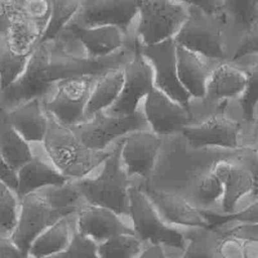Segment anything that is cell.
I'll use <instances>...</instances> for the list:
<instances>
[{"label": "cell", "mask_w": 258, "mask_h": 258, "mask_svg": "<svg viewBox=\"0 0 258 258\" xmlns=\"http://www.w3.org/2000/svg\"><path fill=\"white\" fill-rule=\"evenodd\" d=\"M182 251L159 244H152L145 246L137 258H180Z\"/></svg>", "instance_id": "7bdbcfd3"}, {"label": "cell", "mask_w": 258, "mask_h": 258, "mask_svg": "<svg viewBox=\"0 0 258 258\" xmlns=\"http://www.w3.org/2000/svg\"><path fill=\"white\" fill-rule=\"evenodd\" d=\"M76 216L77 231L97 244L117 235L134 234L127 220L105 207L84 203Z\"/></svg>", "instance_id": "44dd1931"}, {"label": "cell", "mask_w": 258, "mask_h": 258, "mask_svg": "<svg viewBox=\"0 0 258 258\" xmlns=\"http://www.w3.org/2000/svg\"><path fill=\"white\" fill-rule=\"evenodd\" d=\"M215 171L224 188L219 215L233 214L246 206L253 191L254 180L250 169L240 157V147L221 157L215 165Z\"/></svg>", "instance_id": "5bb4252c"}, {"label": "cell", "mask_w": 258, "mask_h": 258, "mask_svg": "<svg viewBox=\"0 0 258 258\" xmlns=\"http://www.w3.org/2000/svg\"><path fill=\"white\" fill-rule=\"evenodd\" d=\"M2 118L29 144L42 143L48 128V114L41 99H33L9 111H0Z\"/></svg>", "instance_id": "cb8c5ba5"}, {"label": "cell", "mask_w": 258, "mask_h": 258, "mask_svg": "<svg viewBox=\"0 0 258 258\" xmlns=\"http://www.w3.org/2000/svg\"><path fill=\"white\" fill-rule=\"evenodd\" d=\"M79 5L80 0H52L51 14L40 42L54 39L73 20Z\"/></svg>", "instance_id": "836d02e7"}, {"label": "cell", "mask_w": 258, "mask_h": 258, "mask_svg": "<svg viewBox=\"0 0 258 258\" xmlns=\"http://www.w3.org/2000/svg\"><path fill=\"white\" fill-rule=\"evenodd\" d=\"M0 258H24L22 251L9 236L0 234Z\"/></svg>", "instance_id": "f6af8a7d"}, {"label": "cell", "mask_w": 258, "mask_h": 258, "mask_svg": "<svg viewBox=\"0 0 258 258\" xmlns=\"http://www.w3.org/2000/svg\"><path fill=\"white\" fill-rule=\"evenodd\" d=\"M218 258H244L242 241L234 236L221 234Z\"/></svg>", "instance_id": "60d3db41"}, {"label": "cell", "mask_w": 258, "mask_h": 258, "mask_svg": "<svg viewBox=\"0 0 258 258\" xmlns=\"http://www.w3.org/2000/svg\"><path fill=\"white\" fill-rule=\"evenodd\" d=\"M31 146L32 157L16 171L15 192L19 200L41 188L62 185L71 180L56 168L42 143L31 144Z\"/></svg>", "instance_id": "d6986e66"}, {"label": "cell", "mask_w": 258, "mask_h": 258, "mask_svg": "<svg viewBox=\"0 0 258 258\" xmlns=\"http://www.w3.org/2000/svg\"><path fill=\"white\" fill-rule=\"evenodd\" d=\"M220 63L176 45L177 76L180 84L194 100L205 97L210 76Z\"/></svg>", "instance_id": "d4e9b609"}, {"label": "cell", "mask_w": 258, "mask_h": 258, "mask_svg": "<svg viewBox=\"0 0 258 258\" xmlns=\"http://www.w3.org/2000/svg\"><path fill=\"white\" fill-rule=\"evenodd\" d=\"M64 29L80 44L85 55L89 58L110 56L136 41L134 36H127L116 26L81 27L69 23Z\"/></svg>", "instance_id": "ffe728a7"}, {"label": "cell", "mask_w": 258, "mask_h": 258, "mask_svg": "<svg viewBox=\"0 0 258 258\" xmlns=\"http://www.w3.org/2000/svg\"><path fill=\"white\" fill-rule=\"evenodd\" d=\"M47 258H101L98 244L92 239L76 232L70 245L60 253Z\"/></svg>", "instance_id": "74e56055"}, {"label": "cell", "mask_w": 258, "mask_h": 258, "mask_svg": "<svg viewBox=\"0 0 258 258\" xmlns=\"http://www.w3.org/2000/svg\"><path fill=\"white\" fill-rule=\"evenodd\" d=\"M73 180L62 185L47 186L26 195L20 200L17 226L11 236L28 258L33 240L60 218L77 213L84 204Z\"/></svg>", "instance_id": "3957f363"}, {"label": "cell", "mask_w": 258, "mask_h": 258, "mask_svg": "<svg viewBox=\"0 0 258 258\" xmlns=\"http://www.w3.org/2000/svg\"><path fill=\"white\" fill-rule=\"evenodd\" d=\"M12 1H13V2H14V3H15V4H17V3H18V2H19V0H12Z\"/></svg>", "instance_id": "f907efd6"}, {"label": "cell", "mask_w": 258, "mask_h": 258, "mask_svg": "<svg viewBox=\"0 0 258 258\" xmlns=\"http://www.w3.org/2000/svg\"><path fill=\"white\" fill-rule=\"evenodd\" d=\"M141 189L149 198L162 219L168 224L182 230L211 226L204 212L184 199L151 188Z\"/></svg>", "instance_id": "603a6c76"}, {"label": "cell", "mask_w": 258, "mask_h": 258, "mask_svg": "<svg viewBox=\"0 0 258 258\" xmlns=\"http://www.w3.org/2000/svg\"><path fill=\"white\" fill-rule=\"evenodd\" d=\"M141 109L151 131L163 137L179 133L194 123V117L187 108L155 87L145 97Z\"/></svg>", "instance_id": "ac0fdd59"}, {"label": "cell", "mask_w": 258, "mask_h": 258, "mask_svg": "<svg viewBox=\"0 0 258 258\" xmlns=\"http://www.w3.org/2000/svg\"><path fill=\"white\" fill-rule=\"evenodd\" d=\"M42 145L56 168L71 180L93 174L110 155L113 147L106 150L89 148L71 127L59 124L49 115Z\"/></svg>", "instance_id": "5b68a950"}, {"label": "cell", "mask_w": 258, "mask_h": 258, "mask_svg": "<svg viewBox=\"0 0 258 258\" xmlns=\"http://www.w3.org/2000/svg\"><path fill=\"white\" fill-rule=\"evenodd\" d=\"M244 145H251L258 151V114L255 116L254 122L244 130L243 146Z\"/></svg>", "instance_id": "7dc6e473"}, {"label": "cell", "mask_w": 258, "mask_h": 258, "mask_svg": "<svg viewBox=\"0 0 258 258\" xmlns=\"http://www.w3.org/2000/svg\"><path fill=\"white\" fill-rule=\"evenodd\" d=\"M232 150L192 147L181 132L163 136L153 170L136 185L180 197L194 206L199 188L214 172L217 161Z\"/></svg>", "instance_id": "7a4b0ae2"}, {"label": "cell", "mask_w": 258, "mask_h": 258, "mask_svg": "<svg viewBox=\"0 0 258 258\" xmlns=\"http://www.w3.org/2000/svg\"><path fill=\"white\" fill-rule=\"evenodd\" d=\"M80 140L89 148L106 150L131 132L150 129L142 109L129 116H113L105 111L91 119L71 127Z\"/></svg>", "instance_id": "8fae6325"}, {"label": "cell", "mask_w": 258, "mask_h": 258, "mask_svg": "<svg viewBox=\"0 0 258 258\" xmlns=\"http://www.w3.org/2000/svg\"><path fill=\"white\" fill-rule=\"evenodd\" d=\"M186 240L180 258H218L220 232L214 227L184 229Z\"/></svg>", "instance_id": "f546056e"}, {"label": "cell", "mask_w": 258, "mask_h": 258, "mask_svg": "<svg viewBox=\"0 0 258 258\" xmlns=\"http://www.w3.org/2000/svg\"><path fill=\"white\" fill-rule=\"evenodd\" d=\"M0 181L6 183L8 186L15 190L17 184L16 172L12 170L2 159L0 155Z\"/></svg>", "instance_id": "c3c4849f"}, {"label": "cell", "mask_w": 258, "mask_h": 258, "mask_svg": "<svg viewBox=\"0 0 258 258\" xmlns=\"http://www.w3.org/2000/svg\"><path fill=\"white\" fill-rule=\"evenodd\" d=\"M248 54H258V21L249 29L242 39L233 59Z\"/></svg>", "instance_id": "b9f144b4"}, {"label": "cell", "mask_w": 258, "mask_h": 258, "mask_svg": "<svg viewBox=\"0 0 258 258\" xmlns=\"http://www.w3.org/2000/svg\"><path fill=\"white\" fill-rule=\"evenodd\" d=\"M76 232V213L60 218L33 240L28 258H47L60 253L70 245Z\"/></svg>", "instance_id": "484cf974"}, {"label": "cell", "mask_w": 258, "mask_h": 258, "mask_svg": "<svg viewBox=\"0 0 258 258\" xmlns=\"http://www.w3.org/2000/svg\"><path fill=\"white\" fill-rule=\"evenodd\" d=\"M120 148L121 139L93 174L73 181L85 203L108 208L129 222V190L134 182L122 165Z\"/></svg>", "instance_id": "277c9868"}, {"label": "cell", "mask_w": 258, "mask_h": 258, "mask_svg": "<svg viewBox=\"0 0 258 258\" xmlns=\"http://www.w3.org/2000/svg\"><path fill=\"white\" fill-rule=\"evenodd\" d=\"M20 200L15 190L0 181V234L11 237L18 222Z\"/></svg>", "instance_id": "e575fe53"}, {"label": "cell", "mask_w": 258, "mask_h": 258, "mask_svg": "<svg viewBox=\"0 0 258 258\" xmlns=\"http://www.w3.org/2000/svg\"><path fill=\"white\" fill-rule=\"evenodd\" d=\"M246 76V86L236 102L242 113L244 122L250 126L255 120V109L258 104V54H248L231 60Z\"/></svg>", "instance_id": "83f0119b"}, {"label": "cell", "mask_w": 258, "mask_h": 258, "mask_svg": "<svg viewBox=\"0 0 258 258\" xmlns=\"http://www.w3.org/2000/svg\"><path fill=\"white\" fill-rule=\"evenodd\" d=\"M140 0H80L70 23L81 27L116 26L127 36H134Z\"/></svg>", "instance_id": "4fadbf2b"}, {"label": "cell", "mask_w": 258, "mask_h": 258, "mask_svg": "<svg viewBox=\"0 0 258 258\" xmlns=\"http://www.w3.org/2000/svg\"><path fill=\"white\" fill-rule=\"evenodd\" d=\"M162 137L150 129L137 130L121 139L122 165L134 184L146 179L157 160Z\"/></svg>", "instance_id": "e0dca14e"}, {"label": "cell", "mask_w": 258, "mask_h": 258, "mask_svg": "<svg viewBox=\"0 0 258 258\" xmlns=\"http://www.w3.org/2000/svg\"><path fill=\"white\" fill-rule=\"evenodd\" d=\"M240 157L250 169L254 180L253 191L249 199L250 203L258 199V151L251 145H244L240 147Z\"/></svg>", "instance_id": "f35d334b"}, {"label": "cell", "mask_w": 258, "mask_h": 258, "mask_svg": "<svg viewBox=\"0 0 258 258\" xmlns=\"http://www.w3.org/2000/svg\"><path fill=\"white\" fill-rule=\"evenodd\" d=\"M32 146L25 141L1 116L0 113V155L15 172L32 157Z\"/></svg>", "instance_id": "f1b7e54d"}, {"label": "cell", "mask_w": 258, "mask_h": 258, "mask_svg": "<svg viewBox=\"0 0 258 258\" xmlns=\"http://www.w3.org/2000/svg\"><path fill=\"white\" fill-rule=\"evenodd\" d=\"M137 42L103 58H89L69 51L54 38L42 41L32 51L22 75L7 89L0 92V111H9L33 99L44 100L55 85L67 78L94 75L124 67L133 56Z\"/></svg>", "instance_id": "6da1fadb"}, {"label": "cell", "mask_w": 258, "mask_h": 258, "mask_svg": "<svg viewBox=\"0 0 258 258\" xmlns=\"http://www.w3.org/2000/svg\"><path fill=\"white\" fill-rule=\"evenodd\" d=\"M129 223L134 235L145 246L159 244L178 250L185 247L183 230L165 222L149 198L136 184L129 190Z\"/></svg>", "instance_id": "52a82bcc"}, {"label": "cell", "mask_w": 258, "mask_h": 258, "mask_svg": "<svg viewBox=\"0 0 258 258\" xmlns=\"http://www.w3.org/2000/svg\"><path fill=\"white\" fill-rule=\"evenodd\" d=\"M145 245L134 234H121L98 244L101 258H137Z\"/></svg>", "instance_id": "d6a6232c"}, {"label": "cell", "mask_w": 258, "mask_h": 258, "mask_svg": "<svg viewBox=\"0 0 258 258\" xmlns=\"http://www.w3.org/2000/svg\"><path fill=\"white\" fill-rule=\"evenodd\" d=\"M245 73L232 61H224L213 71L206 87L205 97L191 99L187 105L194 123L200 122L215 113L224 103L238 99L245 90Z\"/></svg>", "instance_id": "7c38bea8"}, {"label": "cell", "mask_w": 258, "mask_h": 258, "mask_svg": "<svg viewBox=\"0 0 258 258\" xmlns=\"http://www.w3.org/2000/svg\"><path fill=\"white\" fill-rule=\"evenodd\" d=\"M258 114V104H257V106H256V109H255V116Z\"/></svg>", "instance_id": "681fc988"}, {"label": "cell", "mask_w": 258, "mask_h": 258, "mask_svg": "<svg viewBox=\"0 0 258 258\" xmlns=\"http://www.w3.org/2000/svg\"><path fill=\"white\" fill-rule=\"evenodd\" d=\"M203 212L207 216L211 227H219L228 224H258V199L229 215Z\"/></svg>", "instance_id": "8d00e7d4"}, {"label": "cell", "mask_w": 258, "mask_h": 258, "mask_svg": "<svg viewBox=\"0 0 258 258\" xmlns=\"http://www.w3.org/2000/svg\"><path fill=\"white\" fill-rule=\"evenodd\" d=\"M220 14L225 50L230 61L246 33L258 21V0H222Z\"/></svg>", "instance_id": "7402d4cb"}, {"label": "cell", "mask_w": 258, "mask_h": 258, "mask_svg": "<svg viewBox=\"0 0 258 258\" xmlns=\"http://www.w3.org/2000/svg\"><path fill=\"white\" fill-rule=\"evenodd\" d=\"M30 55L13 49L6 35L0 34V92L11 86L22 75Z\"/></svg>", "instance_id": "4dcf8cb0"}, {"label": "cell", "mask_w": 258, "mask_h": 258, "mask_svg": "<svg viewBox=\"0 0 258 258\" xmlns=\"http://www.w3.org/2000/svg\"><path fill=\"white\" fill-rule=\"evenodd\" d=\"M187 14L188 5L174 0H140L134 37L142 45L172 39Z\"/></svg>", "instance_id": "9c48e42d"}, {"label": "cell", "mask_w": 258, "mask_h": 258, "mask_svg": "<svg viewBox=\"0 0 258 258\" xmlns=\"http://www.w3.org/2000/svg\"><path fill=\"white\" fill-rule=\"evenodd\" d=\"M139 50L152 69L154 87L174 101L187 106L191 97L177 76L176 44L173 38L150 45L139 44Z\"/></svg>", "instance_id": "2e32d148"}, {"label": "cell", "mask_w": 258, "mask_h": 258, "mask_svg": "<svg viewBox=\"0 0 258 258\" xmlns=\"http://www.w3.org/2000/svg\"><path fill=\"white\" fill-rule=\"evenodd\" d=\"M176 45L185 47L208 59L228 61L223 21L220 13L208 12L200 7L188 5V14L173 37Z\"/></svg>", "instance_id": "ba28073f"}, {"label": "cell", "mask_w": 258, "mask_h": 258, "mask_svg": "<svg viewBox=\"0 0 258 258\" xmlns=\"http://www.w3.org/2000/svg\"><path fill=\"white\" fill-rule=\"evenodd\" d=\"M185 5L200 7L208 12L220 13L222 8V0H174Z\"/></svg>", "instance_id": "bcb514c9"}, {"label": "cell", "mask_w": 258, "mask_h": 258, "mask_svg": "<svg viewBox=\"0 0 258 258\" xmlns=\"http://www.w3.org/2000/svg\"><path fill=\"white\" fill-rule=\"evenodd\" d=\"M124 82L116 102L105 112L113 116H129L141 109L142 103L154 88L153 72L139 44L131 59L123 67Z\"/></svg>", "instance_id": "9a60e30c"}, {"label": "cell", "mask_w": 258, "mask_h": 258, "mask_svg": "<svg viewBox=\"0 0 258 258\" xmlns=\"http://www.w3.org/2000/svg\"><path fill=\"white\" fill-rule=\"evenodd\" d=\"M123 82V67L109 70L97 79L86 108V121L97 113L108 110L116 102Z\"/></svg>", "instance_id": "4316f807"}, {"label": "cell", "mask_w": 258, "mask_h": 258, "mask_svg": "<svg viewBox=\"0 0 258 258\" xmlns=\"http://www.w3.org/2000/svg\"><path fill=\"white\" fill-rule=\"evenodd\" d=\"M41 33L17 11V14L6 34L13 49L18 52L31 54L41 40Z\"/></svg>", "instance_id": "1f68e13d"}, {"label": "cell", "mask_w": 258, "mask_h": 258, "mask_svg": "<svg viewBox=\"0 0 258 258\" xmlns=\"http://www.w3.org/2000/svg\"><path fill=\"white\" fill-rule=\"evenodd\" d=\"M99 77L81 75L59 81L52 93L42 100L45 112L67 127H74L85 122L86 108Z\"/></svg>", "instance_id": "30bf717a"}, {"label": "cell", "mask_w": 258, "mask_h": 258, "mask_svg": "<svg viewBox=\"0 0 258 258\" xmlns=\"http://www.w3.org/2000/svg\"><path fill=\"white\" fill-rule=\"evenodd\" d=\"M214 228L222 235L234 236L240 240L251 238L258 241V224H228Z\"/></svg>", "instance_id": "ab89813d"}, {"label": "cell", "mask_w": 258, "mask_h": 258, "mask_svg": "<svg viewBox=\"0 0 258 258\" xmlns=\"http://www.w3.org/2000/svg\"><path fill=\"white\" fill-rule=\"evenodd\" d=\"M17 14V6L12 0H0V34L6 35Z\"/></svg>", "instance_id": "ee69618b"}, {"label": "cell", "mask_w": 258, "mask_h": 258, "mask_svg": "<svg viewBox=\"0 0 258 258\" xmlns=\"http://www.w3.org/2000/svg\"><path fill=\"white\" fill-rule=\"evenodd\" d=\"M246 126L236 100H231L204 120L185 126L181 133L196 148L237 149L243 146Z\"/></svg>", "instance_id": "8992f818"}, {"label": "cell", "mask_w": 258, "mask_h": 258, "mask_svg": "<svg viewBox=\"0 0 258 258\" xmlns=\"http://www.w3.org/2000/svg\"><path fill=\"white\" fill-rule=\"evenodd\" d=\"M16 6L18 13L43 35L51 14L52 0H19Z\"/></svg>", "instance_id": "d590c367"}]
</instances>
